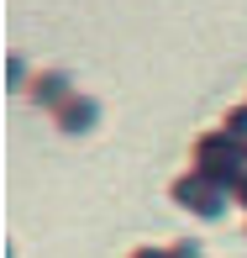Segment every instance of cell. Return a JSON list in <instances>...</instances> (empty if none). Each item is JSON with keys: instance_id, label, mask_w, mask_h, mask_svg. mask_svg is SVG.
Returning <instances> with one entry per match:
<instances>
[{"instance_id": "6", "label": "cell", "mask_w": 247, "mask_h": 258, "mask_svg": "<svg viewBox=\"0 0 247 258\" xmlns=\"http://www.w3.org/2000/svg\"><path fill=\"white\" fill-rule=\"evenodd\" d=\"M237 201L247 206V174H242V179H237Z\"/></svg>"}, {"instance_id": "7", "label": "cell", "mask_w": 247, "mask_h": 258, "mask_svg": "<svg viewBox=\"0 0 247 258\" xmlns=\"http://www.w3.org/2000/svg\"><path fill=\"white\" fill-rule=\"evenodd\" d=\"M132 258H174V253H152V248H142V253H132Z\"/></svg>"}, {"instance_id": "1", "label": "cell", "mask_w": 247, "mask_h": 258, "mask_svg": "<svg viewBox=\"0 0 247 258\" xmlns=\"http://www.w3.org/2000/svg\"><path fill=\"white\" fill-rule=\"evenodd\" d=\"M174 201H179L184 211H195V216H205V221H216L221 211H226V190H221L210 174H184V179H174Z\"/></svg>"}, {"instance_id": "4", "label": "cell", "mask_w": 247, "mask_h": 258, "mask_svg": "<svg viewBox=\"0 0 247 258\" xmlns=\"http://www.w3.org/2000/svg\"><path fill=\"white\" fill-rule=\"evenodd\" d=\"M226 132H231V137H247V105L226 111Z\"/></svg>"}, {"instance_id": "2", "label": "cell", "mask_w": 247, "mask_h": 258, "mask_svg": "<svg viewBox=\"0 0 247 258\" xmlns=\"http://www.w3.org/2000/svg\"><path fill=\"white\" fill-rule=\"evenodd\" d=\"M95 116H100V105L90 95H68L63 105H58V126H63V132H90Z\"/></svg>"}, {"instance_id": "3", "label": "cell", "mask_w": 247, "mask_h": 258, "mask_svg": "<svg viewBox=\"0 0 247 258\" xmlns=\"http://www.w3.org/2000/svg\"><path fill=\"white\" fill-rule=\"evenodd\" d=\"M68 95H74V85H68V74H63V69H48V74L32 85V100H37V105H53V111H58Z\"/></svg>"}, {"instance_id": "5", "label": "cell", "mask_w": 247, "mask_h": 258, "mask_svg": "<svg viewBox=\"0 0 247 258\" xmlns=\"http://www.w3.org/2000/svg\"><path fill=\"white\" fill-rule=\"evenodd\" d=\"M174 258H200V242H190V237L174 242Z\"/></svg>"}]
</instances>
